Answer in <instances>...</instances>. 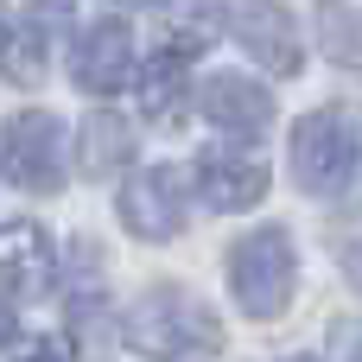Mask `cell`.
<instances>
[{"instance_id": "cell-19", "label": "cell", "mask_w": 362, "mask_h": 362, "mask_svg": "<svg viewBox=\"0 0 362 362\" xmlns=\"http://www.w3.org/2000/svg\"><path fill=\"white\" fill-rule=\"evenodd\" d=\"M127 6H153V0H127Z\"/></svg>"}, {"instance_id": "cell-17", "label": "cell", "mask_w": 362, "mask_h": 362, "mask_svg": "<svg viewBox=\"0 0 362 362\" xmlns=\"http://www.w3.org/2000/svg\"><path fill=\"white\" fill-rule=\"evenodd\" d=\"M13 331H19V325H13V312H6V305H0V350H6V344H13Z\"/></svg>"}, {"instance_id": "cell-13", "label": "cell", "mask_w": 362, "mask_h": 362, "mask_svg": "<svg viewBox=\"0 0 362 362\" xmlns=\"http://www.w3.org/2000/svg\"><path fill=\"white\" fill-rule=\"evenodd\" d=\"M38 70H45L38 32H32V25H19V19L0 6V76H13V83H38Z\"/></svg>"}, {"instance_id": "cell-14", "label": "cell", "mask_w": 362, "mask_h": 362, "mask_svg": "<svg viewBox=\"0 0 362 362\" xmlns=\"http://www.w3.org/2000/svg\"><path fill=\"white\" fill-rule=\"evenodd\" d=\"M318 38H325V57L362 70V6H350V0H325V25H318Z\"/></svg>"}, {"instance_id": "cell-4", "label": "cell", "mask_w": 362, "mask_h": 362, "mask_svg": "<svg viewBox=\"0 0 362 362\" xmlns=\"http://www.w3.org/2000/svg\"><path fill=\"white\" fill-rule=\"evenodd\" d=\"M6 178L25 191H57L64 178V127L45 108H25L6 121Z\"/></svg>"}, {"instance_id": "cell-16", "label": "cell", "mask_w": 362, "mask_h": 362, "mask_svg": "<svg viewBox=\"0 0 362 362\" xmlns=\"http://www.w3.org/2000/svg\"><path fill=\"white\" fill-rule=\"evenodd\" d=\"M45 19H57V25H70V0H32Z\"/></svg>"}, {"instance_id": "cell-18", "label": "cell", "mask_w": 362, "mask_h": 362, "mask_svg": "<svg viewBox=\"0 0 362 362\" xmlns=\"http://www.w3.org/2000/svg\"><path fill=\"white\" fill-rule=\"evenodd\" d=\"M286 362H318V356H286Z\"/></svg>"}, {"instance_id": "cell-1", "label": "cell", "mask_w": 362, "mask_h": 362, "mask_svg": "<svg viewBox=\"0 0 362 362\" xmlns=\"http://www.w3.org/2000/svg\"><path fill=\"white\" fill-rule=\"evenodd\" d=\"M127 344L153 362H210L223 350V325L204 299H191L178 286H159L127 312Z\"/></svg>"}, {"instance_id": "cell-9", "label": "cell", "mask_w": 362, "mask_h": 362, "mask_svg": "<svg viewBox=\"0 0 362 362\" xmlns=\"http://www.w3.org/2000/svg\"><path fill=\"white\" fill-rule=\"evenodd\" d=\"M76 83L89 95H115L121 83H134V38L121 19H95L76 45Z\"/></svg>"}, {"instance_id": "cell-7", "label": "cell", "mask_w": 362, "mask_h": 362, "mask_svg": "<svg viewBox=\"0 0 362 362\" xmlns=\"http://www.w3.org/2000/svg\"><path fill=\"white\" fill-rule=\"evenodd\" d=\"M204 115L229 134V140H261L274 127V95L255 83V76H210L204 83Z\"/></svg>"}, {"instance_id": "cell-2", "label": "cell", "mask_w": 362, "mask_h": 362, "mask_svg": "<svg viewBox=\"0 0 362 362\" xmlns=\"http://www.w3.org/2000/svg\"><path fill=\"white\" fill-rule=\"evenodd\" d=\"M293 280H299V261H293V235L286 229H255V235L235 242L229 286H235V305L248 318H280L293 305Z\"/></svg>"}, {"instance_id": "cell-6", "label": "cell", "mask_w": 362, "mask_h": 362, "mask_svg": "<svg viewBox=\"0 0 362 362\" xmlns=\"http://www.w3.org/2000/svg\"><path fill=\"white\" fill-rule=\"evenodd\" d=\"M121 223L140 235V242H165L185 229V197H178V178L172 172H134L121 185Z\"/></svg>"}, {"instance_id": "cell-15", "label": "cell", "mask_w": 362, "mask_h": 362, "mask_svg": "<svg viewBox=\"0 0 362 362\" xmlns=\"http://www.w3.org/2000/svg\"><path fill=\"white\" fill-rule=\"evenodd\" d=\"M19 362H76V356H70V344H57V337H45V344H32V350H25Z\"/></svg>"}, {"instance_id": "cell-11", "label": "cell", "mask_w": 362, "mask_h": 362, "mask_svg": "<svg viewBox=\"0 0 362 362\" xmlns=\"http://www.w3.org/2000/svg\"><path fill=\"white\" fill-rule=\"evenodd\" d=\"M134 95H140V115L153 121H178L185 102H191V64L178 51H159L140 76H134Z\"/></svg>"}, {"instance_id": "cell-10", "label": "cell", "mask_w": 362, "mask_h": 362, "mask_svg": "<svg viewBox=\"0 0 362 362\" xmlns=\"http://www.w3.org/2000/svg\"><path fill=\"white\" fill-rule=\"evenodd\" d=\"M0 280H13L19 293H45V280H51V235L38 223H6L0 229Z\"/></svg>"}, {"instance_id": "cell-8", "label": "cell", "mask_w": 362, "mask_h": 362, "mask_svg": "<svg viewBox=\"0 0 362 362\" xmlns=\"http://www.w3.org/2000/svg\"><path fill=\"white\" fill-rule=\"evenodd\" d=\"M191 178H197V197L210 204V210H223V216H235V210H255L261 197H267V172L255 165V159H242V153H204L197 165H191Z\"/></svg>"}, {"instance_id": "cell-5", "label": "cell", "mask_w": 362, "mask_h": 362, "mask_svg": "<svg viewBox=\"0 0 362 362\" xmlns=\"http://www.w3.org/2000/svg\"><path fill=\"white\" fill-rule=\"evenodd\" d=\"M235 45L274 70V76H293L299 70V25H293V6L280 0H242L235 6Z\"/></svg>"}, {"instance_id": "cell-3", "label": "cell", "mask_w": 362, "mask_h": 362, "mask_svg": "<svg viewBox=\"0 0 362 362\" xmlns=\"http://www.w3.org/2000/svg\"><path fill=\"white\" fill-rule=\"evenodd\" d=\"M293 172L318 197H337L350 185V172H356V127H350L344 108H312L293 127Z\"/></svg>"}, {"instance_id": "cell-12", "label": "cell", "mask_w": 362, "mask_h": 362, "mask_svg": "<svg viewBox=\"0 0 362 362\" xmlns=\"http://www.w3.org/2000/svg\"><path fill=\"white\" fill-rule=\"evenodd\" d=\"M134 159V134H127V121L121 115H89L83 121V134H76V165L89 172V178H108V172H121Z\"/></svg>"}]
</instances>
